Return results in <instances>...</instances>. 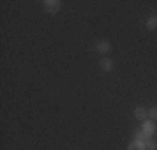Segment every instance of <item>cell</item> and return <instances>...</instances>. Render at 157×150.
I'll use <instances>...</instances> for the list:
<instances>
[{
  "instance_id": "6da1fadb",
  "label": "cell",
  "mask_w": 157,
  "mask_h": 150,
  "mask_svg": "<svg viewBox=\"0 0 157 150\" xmlns=\"http://www.w3.org/2000/svg\"><path fill=\"white\" fill-rule=\"evenodd\" d=\"M45 10L50 13H57L59 10H60V2L59 0H45Z\"/></svg>"
},
{
  "instance_id": "8992f818",
  "label": "cell",
  "mask_w": 157,
  "mask_h": 150,
  "mask_svg": "<svg viewBox=\"0 0 157 150\" xmlns=\"http://www.w3.org/2000/svg\"><path fill=\"white\" fill-rule=\"evenodd\" d=\"M142 130H145V132H149V133H154L155 132L154 120H144V129Z\"/></svg>"
},
{
  "instance_id": "30bf717a",
  "label": "cell",
  "mask_w": 157,
  "mask_h": 150,
  "mask_svg": "<svg viewBox=\"0 0 157 150\" xmlns=\"http://www.w3.org/2000/svg\"><path fill=\"white\" fill-rule=\"evenodd\" d=\"M149 117H151V120H157V107L149 110Z\"/></svg>"
},
{
  "instance_id": "7a4b0ae2",
  "label": "cell",
  "mask_w": 157,
  "mask_h": 150,
  "mask_svg": "<svg viewBox=\"0 0 157 150\" xmlns=\"http://www.w3.org/2000/svg\"><path fill=\"white\" fill-rule=\"evenodd\" d=\"M151 135L152 133H149V132H145V130H139V132H136L134 133V137L137 138V140H140V142H147V140H151Z\"/></svg>"
},
{
  "instance_id": "52a82bcc",
  "label": "cell",
  "mask_w": 157,
  "mask_h": 150,
  "mask_svg": "<svg viewBox=\"0 0 157 150\" xmlns=\"http://www.w3.org/2000/svg\"><path fill=\"white\" fill-rule=\"evenodd\" d=\"M100 67H102V70H105V72H109V70H112V60L104 57L102 60H100Z\"/></svg>"
},
{
  "instance_id": "5b68a950",
  "label": "cell",
  "mask_w": 157,
  "mask_h": 150,
  "mask_svg": "<svg viewBox=\"0 0 157 150\" xmlns=\"http://www.w3.org/2000/svg\"><path fill=\"white\" fill-rule=\"evenodd\" d=\"M95 48H97V52H100V54H107V52L110 50V43L104 40V42H99V43H97Z\"/></svg>"
},
{
  "instance_id": "ba28073f",
  "label": "cell",
  "mask_w": 157,
  "mask_h": 150,
  "mask_svg": "<svg viewBox=\"0 0 157 150\" xmlns=\"http://www.w3.org/2000/svg\"><path fill=\"white\" fill-rule=\"evenodd\" d=\"M145 25H147V28H149V30L157 28V17H151V18L147 20V24H145Z\"/></svg>"
},
{
  "instance_id": "9c48e42d",
  "label": "cell",
  "mask_w": 157,
  "mask_h": 150,
  "mask_svg": "<svg viewBox=\"0 0 157 150\" xmlns=\"http://www.w3.org/2000/svg\"><path fill=\"white\" fill-rule=\"evenodd\" d=\"M144 145H145V150H157V140H152V138L147 140Z\"/></svg>"
},
{
  "instance_id": "277c9868",
  "label": "cell",
  "mask_w": 157,
  "mask_h": 150,
  "mask_svg": "<svg viewBox=\"0 0 157 150\" xmlns=\"http://www.w3.org/2000/svg\"><path fill=\"white\" fill-rule=\"evenodd\" d=\"M147 114H149V112L145 110L144 107H137L136 110H134V115H136V118H139V120H145Z\"/></svg>"
},
{
  "instance_id": "3957f363",
  "label": "cell",
  "mask_w": 157,
  "mask_h": 150,
  "mask_svg": "<svg viewBox=\"0 0 157 150\" xmlns=\"http://www.w3.org/2000/svg\"><path fill=\"white\" fill-rule=\"evenodd\" d=\"M127 150H145V145H144V142H140V140H134L129 144Z\"/></svg>"
}]
</instances>
